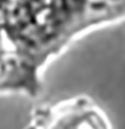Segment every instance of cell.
<instances>
[{
    "label": "cell",
    "instance_id": "obj_1",
    "mask_svg": "<svg viewBox=\"0 0 125 129\" xmlns=\"http://www.w3.org/2000/svg\"><path fill=\"white\" fill-rule=\"evenodd\" d=\"M51 129H113L105 112L87 100L64 105Z\"/></svg>",
    "mask_w": 125,
    "mask_h": 129
}]
</instances>
